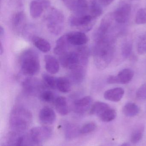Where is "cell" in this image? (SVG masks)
I'll list each match as a JSON object with an SVG mask.
<instances>
[{"mask_svg":"<svg viewBox=\"0 0 146 146\" xmlns=\"http://www.w3.org/2000/svg\"><path fill=\"white\" fill-rule=\"evenodd\" d=\"M115 50L114 42L109 37L95 42L93 54L94 64L98 69L104 70L109 66L114 57Z\"/></svg>","mask_w":146,"mask_h":146,"instance_id":"cell-1","label":"cell"},{"mask_svg":"<svg viewBox=\"0 0 146 146\" xmlns=\"http://www.w3.org/2000/svg\"><path fill=\"white\" fill-rule=\"evenodd\" d=\"M31 112L22 106L15 107L9 116V127L13 132L23 133L30 127L32 121Z\"/></svg>","mask_w":146,"mask_h":146,"instance_id":"cell-2","label":"cell"},{"mask_svg":"<svg viewBox=\"0 0 146 146\" xmlns=\"http://www.w3.org/2000/svg\"><path fill=\"white\" fill-rule=\"evenodd\" d=\"M89 50L86 47L78 48L75 51L67 52L60 57V64L64 68L73 70L81 66L87 67Z\"/></svg>","mask_w":146,"mask_h":146,"instance_id":"cell-3","label":"cell"},{"mask_svg":"<svg viewBox=\"0 0 146 146\" xmlns=\"http://www.w3.org/2000/svg\"><path fill=\"white\" fill-rule=\"evenodd\" d=\"M19 63L21 72L26 75H35L40 70V61L38 54L32 49L26 50L21 54Z\"/></svg>","mask_w":146,"mask_h":146,"instance_id":"cell-4","label":"cell"},{"mask_svg":"<svg viewBox=\"0 0 146 146\" xmlns=\"http://www.w3.org/2000/svg\"><path fill=\"white\" fill-rule=\"evenodd\" d=\"M46 27L50 33L59 35L63 31L65 19L61 11L55 7H50L45 18Z\"/></svg>","mask_w":146,"mask_h":146,"instance_id":"cell-5","label":"cell"},{"mask_svg":"<svg viewBox=\"0 0 146 146\" xmlns=\"http://www.w3.org/2000/svg\"><path fill=\"white\" fill-rule=\"evenodd\" d=\"M97 19L90 14L77 15L73 14L69 19V23L72 27L79 29L82 32H87L91 30L95 24Z\"/></svg>","mask_w":146,"mask_h":146,"instance_id":"cell-6","label":"cell"},{"mask_svg":"<svg viewBox=\"0 0 146 146\" xmlns=\"http://www.w3.org/2000/svg\"><path fill=\"white\" fill-rule=\"evenodd\" d=\"M30 139L29 135L23 133H18L11 131L7 137L5 146H36Z\"/></svg>","mask_w":146,"mask_h":146,"instance_id":"cell-7","label":"cell"},{"mask_svg":"<svg viewBox=\"0 0 146 146\" xmlns=\"http://www.w3.org/2000/svg\"><path fill=\"white\" fill-rule=\"evenodd\" d=\"M52 130L47 126L37 127L30 130L29 135L32 141L36 145L41 143L48 140L51 136Z\"/></svg>","mask_w":146,"mask_h":146,"instance_id":"cell-8","label":"cell"},{"mask_svg":"<svg viewBox=\"0 0 146 146\" xmlns=\"http://www.w3.org/2000/svg\"><path fill=\"white\" fill-rule=\"evenodd\" d=\"M22 88L27 94L34 96L38 94H40L43 92L42 90L43 88V85L37 78L29 77L22 82Z\"/></svg>","mask_w":146,"mask_h":146,"instance_id":"cell-9","label":"cell"},{"mask_svg":"<svg viewBox=\"0 0 146 146\" xmlns=\"http://www.w3.org/2000/svg\"><path fill=\"white\" fill-rule=\"evenodd\" d=\"M27 18L23 11L15 13L12 19V26L15 33L17 34L23 33L26 27Z\"/></svg>","mask_w":146,"mask_h":146,"instance_id":"cell-10","label":"cell"},{"mask_svg":"<svg viewBox=\"0 0 146 146\" xmlns=\"http://www.w3.org/2000/svg\"><path fill=\"white\" fill-rule=\"evenodd\" d=\"M131 9V5L129 3L120 6L113 13L115 21L120 24L126 23L130 18Z\"/></svg>","mask_w":146,"mask_h":146,"instance_id":"cell-11","label":"cell"},{"mask_svg":"<svg viewBox=\"0 0 146 146\" xmlns=\"http://www.w3.org/2000/svg\"><path fill=\"white\" fill-rule=\"evenodd\" d=\"M68 41L71 45L82 46L87 43L88 37L81 31L71 32L66 33Z\"/></svg>","mask_w":146,"mask_h":146,"instance_id":"cell-12","label":"cell"},{"mask_svg":"<svg viewBox=\"0 0 146 146\" xmlns=\"http://www.w3.org/2000/svg\"><path fill=\"white\" fill-rule=\"evenodd\" d=\"M40 122L45 125H51L55 121L56 115L54 111L49 107H44L40 110L39 114Z\"/></svg>","mask_w":146,"mask_h":146,"instance_id":"cell-13","label":"cell"},{"mask_svg":"<svg viewBox=\"0 0 146 146\" xmlns=\"http://www.w3.org/2000/svg\"><path fill=\"white\" fill-rule=\"evenodd\" d=\"M93 99L90 96H85L74 103V110L76 113L83 114L91 107Z\"/></svg>","mask_w":146,"mask_h":146,"instance_id":"cell-14","label":"cell"},{"mask_svg":"<svg viewBox=\"0 0 146 146\" xmlns=\"http://www.w3.org/2000/svg\"><path fill=\"white\" fill-rule=\"evenodd\" d=\"M124 93V90L122 88H115L105 91L104 94V98L111 102H119L123 97Z\"/></svg>","mask_w":146,"mask_h":146,"instance_id":"cell-15","label":"cell"},{"mask_svg":"<svg viewBox=\"0 0 146 146\" xmlns=\"http://www.w3.org/2000/svg\"><path fill=\"white\" fill-rule=\"evenodd\" d=\"M71 44L69 42L66 34L60 37L56 43L54 48V52L57 55H62L63 54L68 52L69 45Z\"/></svg>","mask_w":146,"mask_h":146,"instance_id":"cell-16","label":"cell"},{"mask_svg":"<svg viewBox=\"0 0 146 146\" xmlns=\"http://www.w3.org/2000/svg\"><path fill=\"white\" fill-rule=\"evenodd\" d=\"M45 68L48 72L51 74H57L60 69V63L55 57L50 55L44 57Z\"/></svg>","mask_w":146,"mask_h":146,"instance_id":"cell-17","label":"cell"},{"mask_svg":"<svg viewBox=\"0 0 146 146\" xmlns=\"http://www.w3.org/2000/svg\"><path fill=\"white\" fill-rule=\"evenodd\" d=\"M64 134L67 140H72L81 135L80 128L73 123H66L64 126Z\"/></svg>","mask_w":146,"mask_h":146,"instance_id":"cell-18","label":"cell"},{"mask_svg":"<svg viewBox=\"0 0 146 146\" xmlns=\"http://www.w3.org/2000/svg\"><path fill=\"white\" fill-rule=\"evenodd\" d=\"M55 107L59 114L61 115H66L69 112V107L67 99L64 97L59 96L55 100Z\"/></svg>","mask_w":146,"mask_h":146,"instance_id":"cell-19","label":"cell"},{"mask_svg":"<svg viewBox=\"0 0 146 146\" xmlns=\"http://www.w3.org/2000/svg\"><path fill=\"white\" fill-rule=\"evenodd\" d=\"M86 67L81 66L70 71V77L74 83H81L84 80L85 76Z\"/></svg>","mask_w":146,"mask_h":146,"instance_id":"cell-20","label":"cell"},{"mask_svg":"<svg viewBox=\"0 0 146 146\" xmlns=\"http://www.w3.org/2000/svg\"><path fill=\"white\" fill-rule=\"evenodd\" d=\"M134 75V72L132 69L125 68L120 71L117 75L119 84H125L130 82Z\"/></svg>","mask_w":146,"mask_h":146,"instance_id":"cell-21","label":"cell"},{"mask_svg":"<svg viewBox=\"0 0 146 146\" xmlns=\"http://www.w3.org/2000/svg\"><path fill=\"white\" fill-rule=\"evenodd\" d=\"M44 10V8L40 2L33 0L30 3V15L33 19H37L40 17Z\"/></svg>","mask_w":146,"mask_h":146,"instance_id":"cell-22","label":"cell"},{"mask_svg":"<svg viewBox=\"0 0 146 146\" xmlns=\"http://www.w3.org/2000/svg\"><path fill=\"white\" fill-rule=\"evenodd\" d=\"M33 42L35 47L41 52L47 53L50 50L51 48L50 44L44 38L34 37L33 38Z\"/></svg>","mask_w":146,"mask_h":146,"instance_id":"cell-23","label":"cell"},{"mask_svg":"<svg viewBox=\"0 0 146 146\" xmlns=\"http://www.w3.org/2000/svg\"><path fill=\"white\" fill-rule=\"evenodd\" d=\"M139 112V108L134 103H128L123 108V113L128 117H133L137 115Z\"/></svg>","mask_w":146,"mask_h":146,"instance_id":"cell-24","label":"cell"},{"mask_svg":"<svg viewBox=\"0 0 146 146\" xmlns=\"http://www.w3.org/2000/svg\"><path fill=\"white\" fill-rule=\"evenodd\" d=\"M57 89L62 93H68L71 89V82L70 80L65 77L57 78Z\"/></svg>","mask_w":146,"mask_h":146,"instance_id":"cell-25","label":"cell"},{"mask_svg":"<svg viewBox=\"0 0 146 146\" xmlns=\"http://www.w3.org/2000/svg\"><path fill=\"white\" fill-rule=\"evenodd\" d=\"M110 106L106 103L97 101L92 105L89 110V113L91 115H100L105 110L109 108Z\"/></svg>","mask_w":146,"mask_h":146,"instance_id":"cell-26","label":"cell"},{"mask_svg":"<svg viewBox=\"0 0 146 146\" xmlns=\"http://www.w3.org/2000/svg\"><path fill=\"white\" fill-rule=\"evenodd\" d=\"M145 127L142 125L136 127L131 133L130 141L133 144H136L142 139L144 135Z\"/></svg>","mask_w":146,"mask_h":146,"instance_id":"cell-27","label":"cell"},{"mask_svg":"<svg viewBox=\"0 0 146 146\" xmlns=\"http://www.w3.org/2000/svg\"><path fill=\"white\" fill-rule=\"evenodd\" d=\"M117 112L115 110L109 107L105 110L98 117L102 121L109 122L115 119Z\"/></svg>","mask_w":146,"mask_h":146,"instance_id":"cell-28","label":"cell"},{"mask_svg":"<svg viewBox=\"0 0 146 146\" xmlns=\"http://www.w3.org/2000/svg\"><path fill=\"white\" fill-rule=\"evenodd\" d=\"M103 10L101 6L97 3V1L92 2L90 4L89 13L92 16L97 19L103 14Z\"/></svg>","mask_w":146,"mask_h":146,"instance_id":"cell-29","label":"cell"},{"mask_svg":"<svg viewBox=\"0 0 146 146\" xmlns=\"http://www.w3.org/2000/svg\"><path fill=\"white\" fill-rule=\"evenodd\" d=\"M43 79L45 86L51 89H57V78L48 74H44L43 75Z\"/></svg>","mask_w":146,"mask_h":146,"instance_id":"cell-30","label":"cell"},{"mask_svg":"<svg viewBox=\"0 0 146 146\" xmlns=\"http://www.w3.org/2000/svg\"><path fill=\"white\" fill-rule=\"evenodd\" d=\"M39 95L41 100L46 103H54L56 98L54 93L49 90L43 91Z\"/></svg>","mask_w":146,"mask_h":146,"instance_id":"cell-31","label":"cell"},{"mask_svg":"<svg viewBox=\"0 0 146 146\" xmlns=\"http://www.w3.org/2000/svg\"><path fill=\"white\" fill-rule=\"evenodd\" d=\"M135 21L137 25H144L146 24V8H141L138 10L135 15Z\"/></svg>","mask_w":146,"mask_h":146,"instance_id":"cell-32","label":"cell"},{"mask_svg":"<svg viewBox=\"0 0 146 146\" xmlns=\"http://www.w3.org/2000/svg\"><path fill=\"white\" fill-rule=\"evenodd\" d=\"M133 49V45L130 42H127L123 44L121 52L122 56L125 59L129 58L131 55Z\"/></svg>","mask_w":146,"mask_h":146,"instance_id":"cell-33","label":"cell"},{"mask_svg":"<svg viewBox=\"0 0 146 146\" xmlns=\"http://www.w3.org/2000/svg\"><path fill=\"white\" fill-rule=\"evenodd\" d=\"M97 128V125L94 122L85 123L80 128L81 134L84 135L93 132Z\"/></svg>","mask_w":146,"mask_h":146,"instance_id":"cell-34","label":"cell"},{"mask_svg":"<svg viewBox=\"0 0 146 146\" xmlns=\"http://www.w3.org/2000/svg\"><path fill=\"white\" fill-rule=\"evenodd\" d=\"M138 53L141 55L146 54V35L143 36L140 39L137 46Z\"/></svg>","mask_w":146,"mask_h":146,"instance_id":"cell-35","label":"cell"},{"mask_svg":"<svg viewBox=\"0 0 146 146\" xmlns=\"http://www.w3.org/2000/svg\"><path fill=\"white\" fill-rule=\"evenodd\" d=\"M136 98L139 100H144L146 99V84L142 85L137 90Z\"/></svg>","mask_w":146,"mask_h":146,"instance_id":"cell-36","label":"cell"},{"mask_svg":"<svg viewBox=\"0 0 146 146\" xmlns=\"http://www.w3.org/2000/svg\"><path fill=\"white\" fill-rule=\"evenodd\" d=\"M61 1L68 9L73 11L76 3V0H61Z\"/></svg>","mask_w":146,"mask_h":146,"instance_id":"cell-37","label":"cell"},{"mask_svg":"<svg viewBox=\"0 0 146 146\" xmlns=\"http://www.w3.org/2000/svg\"><path fill=\"white\" fill-rule=\"evenodd\" d=\"M107 83L109 84H118L117 76H111L107 80Z\"/></svg>","mask_w":146,"mask_h":146,"instance_id":"cell-38","label":"cell"},{"mask_svg":"<svg viewBox=\"0 0 146 146\" xmlns=\"http://www.w3.org/2000/svg\"><path fill=\"white\" fill-rule=\"evenodd\" d=\"M115 0H99V2L103 6H108Z\"/></svg>","mask_w":146,"mask_h":146,"instance_id":"cell-39","label":"cell"},{"mask_svg":"<svg viewBox=\"0 0 146 146\" xmlns=\"http://www.w3.org/2000/svg\"><path fill=\"white\" fill-rule=\"evenodd\" d=\"M4 35V28L1 26L0 27V38H1Z\"/></svg>","mask_w":146,"mask_h":146,"instance_id":"cell-40","label":"cell"},{"mask_svg":"<svg viewBox=\"0 0 146 146\" xmlns=\"http://www.w3.org/2000/svg\"><path fill=\"white\" fill-rule=\"evenodd\" d=\"M3 47L2 44L1 42V45H0V54H1V55L3 53Z\"/></svg>","mask_w":146,"mask_h":146,"instance_id":"cell-41","label":"cell"},{"mask_svg":"<svg viewBox=\"0 0 146 146\" xmlns=\"http://www.w3.org/2000/svg\"><path fill=\"white\" fill-rule=\"evenodd\" d=\"M119 146H132L130 145L129 143H124L123 144H121V145Z\"/></svg>","mask_w":146,"mask_h":146,"instance_id":"cell-42","label":"cell"},{"mask_svg":"<svg viewBox=\"0 0 146 146\" xmlns=\"http://www.w3.org/2000/svg\"><path fill=\"white\" fill-rule=\"evenodd\" d=\"M34 1H43V0H34Z\"/></svg>","mask_w":146,"mask_h":146,"instance_id":"cell-43","label":"cell"},{"mask_svg":"<svg viewBox=\"0 0 146 146\" xmlns=\"http://www.w3.org/2000/svg\"></svg>","mask_w":146,"mask_h":146,"instance_id":"cell-44","label":"cell"},{"mask_svg":"<svg viewBox=\"0 0 146 146\" xmlns=\"http://www.w3.org/2000/svg\"></svg>","mask_w":146,"mask_h":146,"instance_id":"cell-45","label":"cell"}]
</instances>
